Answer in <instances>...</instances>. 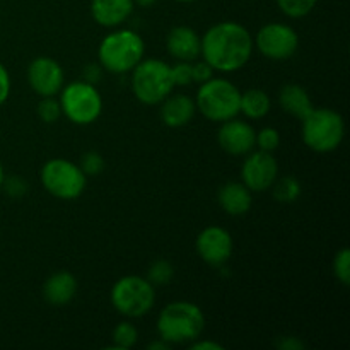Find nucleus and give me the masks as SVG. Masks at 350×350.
Here are the masks:
<instances>
[{"instance_id":"e433bc0d","label":"nucleus","mask_w":350,"mask_h":350,"mask_svg":"<svg viewBox=\"0 0 350 350\" xmlns=\"http://www.w3.org/2000/svg\"><path fill=\"white\" fill-rule=\"evenodd\" d=\"M171 345L167 344V342H164L163 338H157L156 342H152V344H149V349L150 350H167Z\"/></svg>"},{"instance_id":"6e6552de","label":"nucleus","mask_w":350,"mask_h":350,"mask_svg":"<svg viewBox=\"0 0 350 350\" xmlns=\"http://www.w3.org/2000/svg\"><path fill=\"white\" fill-rule=\"evenodd\" d=\"M40 180L44 190L58 200H75L88 187V176L81 166L64 157L46 161L41 167Z\"/></svg>"},{"instance_id":"7c9ffc66","label":"nucleus","mask_w":350,"mask_h":350,"mask_svg":"<svg viewBox=\"0 0 350 350\" xmlns=\"http://www.w3.org/2000/svg\"><path fill=\"white\" fill-rule=\"evenodd\" d=\"M2 188L5 190V193L12 198H19L23 195H26L27 191V181L21 176H5L3 180Z\"/></svg>"},{"instance_id":"ddd939ff","label":"nucleus","mask_w":350,"mask_h":350,"mask_svg":"<svg viewBox=\"0 0 350 350\" xmlns=\"http://www.w3.org/2000/svg\"><path fill=\"white\" fill-rule=\"evenodd\" d=\"M27 82L41 98L57 96L65 85V72L60 62L51 57H38L27 65Z\"/></svg>"},{"instance_id":"393cba45","label":"nucleus","mask_w":350,"mask_h":350,"mask_svg":"<svg viewBox=\"0 0 350 350\" xmlns=\"http://www.w3.org/2000/svg\"><path fill=\"white\" fill-rule=\"evenodd\" d=\"M174 277V267L167 260H156L152 265L149 267L147 272V280L152 284L154 287L157 286H167Z\"/></svg>"},{"instance_id":"1a4fd4ad","label":"nucleus","mask_w":350,"mask_h":350,"mask_svg":"<svg viewBox=\"0 0 350 350\" xmlns=\"http://www.w3.org/2000/svg\"><path fill=\"white\" fill-rule=\"evenodd\" d=\"M111 304L126 318H142L156 304V287L147 277L125 275L111 287Z\"/></svg>"},{"instance_id":"423d86ee","label":"nucleus","mask_w":350,"mask_h":350,"mask_svg":"<svg viewBox=\"0 0 350 350\" xmlns=\"http://www.w3.org/2000/svg\"><path fill=\"white\" fill-rule=\"evenodd\" d=\"M171 65L157 58H146L132 70V91L137 101L147 106L161 105L173 92Z\"/></svg>"},{"instance_id":"bb28decb","label":"nucleus","mask_w":350,"mask_h":350,"mask_svg":"<svg viewBox=\"0 0 350 350\" xmlns=\"http://www.w3.org/2000/svg\"><path fill=\"white\" fill-rule=\"evenodd\" d=\"M334 275L342 286L347 287L350 284V250L349 248H342L338 250L337 255L334 258Z\"/></svg>"},{"instance_id":"c9c22d12","label":"nucleus","mask_w":350,"mask_h":350,"mask_svg":"<svg viewBox=\"0 0 350 350\" xmlns=\"http://www.w3.org/2000/svg\"><path fill=\"white\" fill-rule=\"evenodd\" d=\"M279 347L284 350H301L304 349V344H301V342L294 337H286L282 342H280Z\"/></svg>"},{"instance_id":"f03ea898","label":"nucleus","mask_w":350,"mask_h":350,"mask_svg":"<svg viewBox=\"0 0 350 350\" xmlns=\"http://www.w3.org/2000/svg\"><path fill=\"white\" fill-rule=\"evenodd\" d=\"M204 328V311L190 301H174L166 304L157 317V334L170 345L191 344L200 338Z\"/></svg>"},{"instance_id":"dca6fc26","label":"nucleus","mask_w":350,"mask_h":350,"mask_svg":"<svg viewBox=\"0 0 350 350\" xmlns=\"http://www.w3.org/2000/svg\"><path fill=\"white\" fill-rule=\"evenodd\" d=\"M133 0H91V16L103 27H120L130 19Z\"/></svg>"},{"instance_id":"0eeeda50","label":"nucleus","mask_w":350,"mask_h":350,"mask_svg":"<svg viewBox=\"0 0 350 350\" xmlns=\"http://www.w3.org/2000/svg\"><path fill=\"white\" fill-rule=\"evenodd\" d=\"M60 94L62 113L74 125H91L103 113V96L94 84L85 81H74L64 85Z\"/></svg>"},{"instance_id":"9b49d317","label":"nucleus","mask_w":350,"mask_h":350,"mask_svg":"<svg viewBox=\"0 0 350 350\" xmlns=\"http://www.w3.org/2000/svg\"><path fill=\"white\" fill-rule=\"evenodd\" d=\"M279 178V163L272 152L255 150L246 154L241 166V183L255 193H262L272 188L273 181Z\"/></svg>"},{"instance_id":"5701e85b","label":"nucleus","mask_w":350,"mask_h":350,"mask_svg":"<svg viewBox=\"0 0 350 350\" xmlns=\"http://www.w3.org/2000/svg\"><path fill=\"white\" fill-rule=\"evenodd\" d=\"M113 349H120V350H126L132 349L133 345L137 344L139 340V332H137L135 325L130 323V321H122L115 327L113 330Z\"/></svg>"},{"instance_id":"cd10ccee","label":"nucleus","mask_w":350,"mask_h":350,"mask_svg":"<svg viewBox=\"0 0 350 350\" xmlns=\"http://www.w3.org/2000/svg\"><path fill=\"white\" fill-rule=\"evenodd\" d=\"M280 146V133L279 130L273 126H265L260 132H256L255 137V147L258 150H265V152H275Z\"/></svg>"},{"instance_id":"72a5a7b5","label":"nucleus","mask_w":350,"mask_h":350,"mask_svg":"<svg viewBox=\"0 0 350 350\" xmlns=\"http://www.w3.org/2000/svg\"><path fill=\"white\" fill-rule=\"evenodd\" d=\"M101 75H103V67L99 65V62L96 64H88L82 70V81L85 82H91V84H98L101 81Z\"/></svg>"},{"instance_id":"ea45409f","label":"nucleus","mask_w":350,"mask_h":350,"mask_svg":"<svg viewBox=\"0 0 350 350\" xmlns=\"http://www.w3.org/2000/svg\"><path fill=\"white\" fill-rule=\"evenodd\" d=\"M174 2H180V3H191V2H197V0H174Z\"/></svg>"},{"instance_id":"4468645a","label":"nucleus","mask_w":350,"mask_h":350,"mask_svg":"<svg viewBox=\"0 0 350 350\" xmlns=\"http://www.w3.org/2000/svg\"><path fill=\"white\" fill-rule=\"evenodd\" d=\"M256 132L248 122L236 118L221 123L217 132V142L224 152L231 156H246L255 149Z\"/></svg>"},{"instance_id":"20e7f679","label":"nucleus","mask_w":350,"mask_h":350,"mask_svg":"<svg viewBox=\"0 0 350 350\" xmlns=\"http://www.w3.org/2000/svg\"><path fill=\"white\" fill-rule=\"evenodd\" d=\"M239 98L241 91L231 81L212 77L198 88L195 106L205 120L222 123L239 115Z\"/></svg>"},{"instance_id":"c85d7f7f","label":"nucleus","mask_w":350,"mask_h":350,"mask_svg":"<svg viewBox=\"0 0 350 350\" xmlns=\"http://www.w3.org/2000/svg\"><path fill=\"white\" fill-rule=\"evenodd\" d=\"M81 170L84 171L85 176H98V174L103 173V170L106 167L105 157L101 156L96 150H89L84 156L81 157V163H79Z\"/></svg>"},{"instance_id":"412c9836","label":"nucleus","mask_w":350,"mask_h":350,"mask_svg":"<svg viewBox=\"0 0 350 350\" xmlns=\"http://www.w3.org/2000/svg\"><path fill=\"white\" fill-rule=\"evenodd\" d=\"M272 108V99L263 89H246L239 98V113L250 120H263Z\"/></svg>"},{"instance_id":"f257e3e1","label":"nucleus","mask_w":350,"mask_h":350,"mask_svg":"<svg viewBox=\"0 0 350 350\" xmlns=\"http://www.w3.org/2000/svg\"><path fill=\"white\" fill-rule=\"evenodd\" d=\"M200 44L202 60L222 74L241 70L255 50L252 33L236 21H222L208 27L200 36Z\"/></svg>"},{"instance_id":"58836bf2","label":"nucleus","mask_w":350,"mask_h":350,"mask_svg":"<svg viewBox=\"0 0 350 350\" xmlns=\"http://www.w3.org/2000/svg\"><path fill=\"white\" fill-rule=\"evenodd\" d=\"M3 180H5V170H3V164L0 163V188H2Z\"/></svg>"},{"instance_id":"f8f14e48","label":"nucleus","mask_w":350,"mask_h":350,"mask_svg":"<svg viewBox=\"0 0 350 350\" xmlns=\"http://www.w3.org/2000/svg\"><path fill=\"white\" fill-rule=\"evenodd\" d=\"M232 248H234V243H232L231 232L221 226L205 228L195 241L197 255L211 267H222L228 263L232 255Z\"/></svg>"},{"instance_id":"7ed1b4c3","label":"nucleus","mask_w":350,"mask_h":350,"mask_svg":"<svg viewBox=\"0 0 350 350\" xmlns=\"http://www.w3.org/2000/svg\"><path fill=\"white\" fill-rule=\"evenodd\" d=\"M146 57V41L133 29H115L103 38L98 48V62L103 70L129 74Z\"/></svg>"},{"instance_id":"b1692460","label":"nucleus","mask_w":350,"mask_h":350,"mask_svg":"<svg viewBox=\"0 0 350 350\" xmlns=\"http://www.w3.org/2000/svg\"><path fill=\"white\" fill-rule=\"evenodd\" d=\"M275 3L284 16L291 19H303L317 7L318 0H275Z\"/></svg>"},{"instance_id":"f3484780","label":"nucleus","mask_w":350,"mask_h":350,"mask_svg":"<svg viewBox=\"0 0 350 350\" xmlns=\"http://www.w3.org/2000/svg\"><path fill=\"white\" fill-rule=\"evenodd\" d=\"M197 113L195 99L187 94L171 92L164 101H161V120L170 129H181L193 120Z\"/></svg>"},{"instance_id":"2f4dec72","label":"nucleus","mask_w":350,"mask_h":350,"mask_svg":"<svg viewBox=\"0 0 350 350\" xmlns=\"http://www.w3.org/2000/svg\"><path fill=\"white\" fill-rule=\"evenodd\" d=\"M191 72H193V82H197V84H204L208 79L214 77V68L205 60L191 62Z\"/></svg>"},{"instance_id":"4be33fe9","label":"nucleus","mask_w":350,"mask_h":350,"mask_svg":"<svg viewBox=\"0 0 350 350\" xmlns=\"http://www.w3.org/2000/svg\"><path fill=\"white\" fill-rule=\"evenodd\" d=\"M272 191L273 198L277 202H280V204H293V202H296L301 197L303 188H301V183L297 178L282 176L273 181Z\"/></svg>"},{"instance_id":"a878e982","label":"nucleus","mask_w":350,"mask_h":350,"mask_svg":"<svg viewBox=\"0 0 350 350\" xmlns=\"http://www.w3.org/2000/svg\"><path fill=\"white\" fill-rule=\"evenodd\" d=\"M36 113L40 116L41 122L44 123H55L64 116L62 113L60 101H58L55 96H46V98H41V101L38 103Z\"/></svg>"},{"instance_id":"9d476101","label":"nucleus","mask_w":350,"mask_h":350,"mask_svg":"<svg viewBox=\"0 0 350 350\" xmlns=\"http://www.w3.org/2000/svg\"><path fill=\"white\" fill-rule=\"evenodd\" d=\"M253 44L269 60H287L299 48V34L289 24L269 23L260 27Z\"/></svg>"},{"instance_id":"6ab92c4d","label":"nucleus","mask_w":350,"mask_h":350,"mask_svg":"<svg viewBox=\"0 0 350 350\" xmlns=\"http://www.w3.org/2000/svg\"><path fill=\"white\" fill-rule=\"evenodd\" d=\"M79 289L77 279L67 270L55 272L43 284V297L51 306H65L75 297Z\"/></svg>"},{"instance_id":"2eb2a0df","label":"nucleus","mask_w":350,"mask_h":350,"mask_svg":"<svg viewBox=\"0 0 350 350\" xmlns=\"http://www.w3.org/2000/svg\"><path fill=\"white\" fill-rule=\"evenodd\" d=\"M166 50L176 62H195L200 58V36L188 26H176L167 33Z\"/></svg>"},{"instance_id":"473e14b6","label":"nucleus","mask_w":350,"mask_h":350,"mask_svg":"<svg viewBox=\"0 0 350 350\" xmlns=\"http://www.w3.org/2000/svg\"><path fill=\"white\" fill-rule=\"evenodd\" d=\"M10 88H12L10 74H9V70H7L5 65L0 62V106L5 105V101L9 99Z\"/></svg>"},{"instance_id":"c756f323","label":"nucleus","mask_w":350,"mask_h":350,"mask_svg":"<svg viewBox=\"0 0 350 350\" xmlns=\"http://www.w3.org/2000/svg\"><path fill=\"white\" fill-rule=\"evenodd\" d=\"M171 79H173L174 88L180 85H190L193 82V72H191V62H176L171 65Z\"/></svg>"},{"instance_id":"a211bd4d","label":"nucleus","mask_w":350,"mask_h":350,"mask_svg":"<svg viewBox=\"0 0 350 350\" xmlns=\"http://www.w3.org/2000/svg\"><path fill=\"white\" fill-rule=\"evenodd\" d=\"M217 202L226 214L239 217L252 211L253 191L241 181H229L219 188Z\"/></svg>"},{"instance_id":"aec40b11","label":"nucleus","mask_w":350,"mask_h":350,"mask_svg":"<svg viewBox=\"0 0 350 350\" xmlns=\"http://www.w3.org/2000/svg\"><path fill=\"white\" fill-rule=\"evenodd\" d=\"M279 105L287 115L303 120L314 108L311 96L303 85L286 84L279 92Z\"/></svg>"},{"instance_id":"4c0bfd02","label":"nucleus","mask_w":350,"mask_h":350,"mask_svg":"<svg viewBox=\"0 0 350 350\" xmlns=\"http://www.w3.org/2000/svg\"><path fill=\"white\" fill-rule=\"evenodd\" d=\"M156 2L157 0H133V3H135V5H140V7H150V5H154Z\"/></svg>"},{"instance_id":"39448f33","label":"nucleus","mask_w":350,"mask_h":350,"mask_svg":"<svg viewBox=\"0 0 350 350\" xmlns=\"http://www.w3.org/2000/svg\"><path fill=\"white\" fill-rule=\"evenodd\" d=\"M304 146L320 154L334 152L345 137V122L338 111L332 108H313L303 120Z\"/></svg>"},{"instance_id":"f704fd0d","label":"nucleus","mask_w":350,"mask_h":350,"mask_svg":"<svg viewBox=\"0 0 350 350\" xmlns=\"http://www.w3.org/2000/svg\"><path fill=\"white\" fill-rule=\"evenodd\" d=\"M191 350H224V345L217 344L214 340H193L190 344Z\"/></svg>"}]
</instances>
